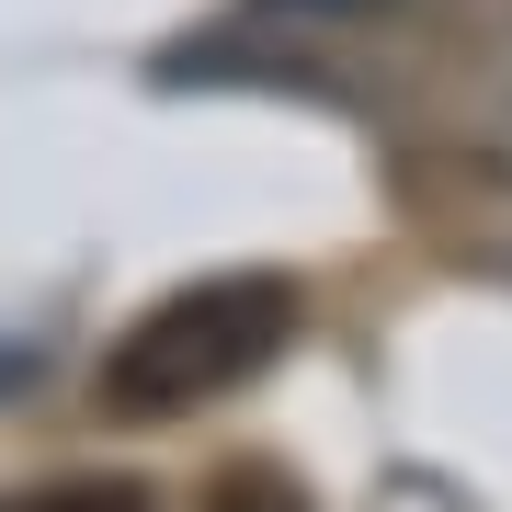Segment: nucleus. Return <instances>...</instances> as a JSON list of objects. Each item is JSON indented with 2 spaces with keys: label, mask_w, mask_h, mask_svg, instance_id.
Returning a JSON list of instances; mask_svg holds the SVG:
<instances>
[{
  "label": "nucleus",
  "mask_w": 512,
  "mask_h": 512,
  "mask_svg": "<svg viewBox=\"0 0 512 512\" xmlns=\"http://www.w3.org/2000/svg\"><path fill=\"white\" fill-rule=\"evenodd\" d=\"M296 330L285 274H205L183 296H160L126 342L103 353V410L114 421H183L205 399H228L239 376H262Z\"/></svg>",
  "instance_id": "nucleus-1"
},
{
  "label": "nucleus",
  "mask_w": 512,
  "mask_h": 512,
  "mask_svg": "<svg viewBox=\"0 0 512 512\" xmlns=\"http://www.w3.org/2000/svg\"><path fill=\"white\" fill-rule=\"evenodd\" d=\"M205 512H308V490H296L285 467L239 456V467H217V490H205Z\"/></svg>",
  "instance_id": "nucleus-2"
},
{
  "label": "nucleus",
  "mask_w": 512,
  "mask_h": 512,
  "mask_svg": "<svg viewBox=\"0 0 512 512\" xmlns=\"http://www.w3.org/2000/svg\"><path fill=\"white\" fill-rule=\"evenodd\" d=\"M0 512H148L137 478H57V490H12Z\"/></svg>",
  "instance_id": "nucleus-3"
},
{
  "label": "nucleus",
  "mask_w": 512,
  "mask_h": 512,
  "mask_svg": "<svg viewBox=\"0 0 512 512\" xmlns=\"http://www.w3.org/2000/svg\"><path fill=\"white\" fill-rule=\"evenodd\" d=\"M308 12H319V0H308ZM330 12H342V0H330Z\"/></svg>",
  "instance_id": "nucleus-4"
}]
</instances>
